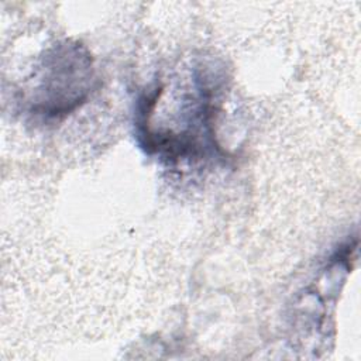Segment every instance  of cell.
<instances>
[{
    "mask_svg": "<svg viewBox=\"0 0 361 361\" xmlns=\"http://www.w3.org/2000/svg\"><path fill=\"white\" fill-rule=\"evenodd\" d=\"M221 80L206 66H195L190 83L175 85L168 128L140 141L149 155H157L168 164L196 162L210 154L220 152L216 142L214 121L219 111Z\"/></svg>",
    "mask_w": 361,
    "mask_h": 361,
    "instance_id": "obj_1",
    "label": "cell"
},
{
    "mask_svg": "<svg viewBox=\"0 0 361 361\" xmlns=\"http://www.w3.org/2000/svg\"><path fill=\"white\" fill-rule=\"evenodd\" d=\"M93 80L90 54L78 42L54 45L42 58L31 111L49 118L65 116L89 94Z\"/></svg>",
    "mask_w": 361,
    "mask_h": 361,
    "instance_id": "obj_2",
    "label": "cell"
}]
</instances>
